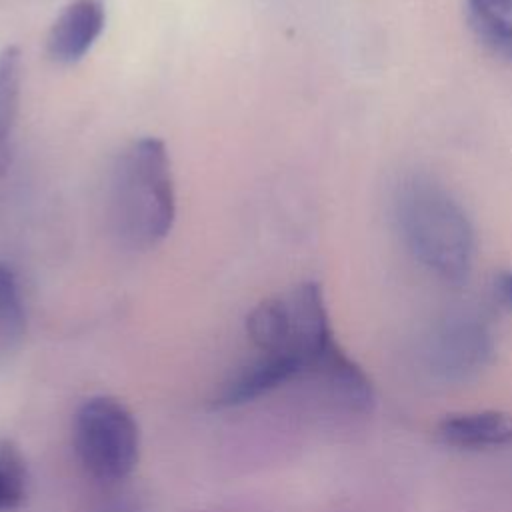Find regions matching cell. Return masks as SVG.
Instances as JSON below:
<instances>
[{
    "instance_id": "7c38bea8",
    "label": "cell",
    "mask_w": 512,
    "mask_h": 512,
    "mask_svg": "<svg viewBox=\"0 0 512 512\" xmlns=\"http://www.w3.org/2000/svg\"><path fill=\"white\" fill-rule=\"evenodd\" d=\"M26 466L14 444H0V512L16 510L26 498Z\"/></svg>"
},
{
    "instance_id": "277c9868",
    "label": "cell",
    "mask_w": 512,
    "mask_h": 512,
    "mask_svg": "<svg viewBox=\"0 0 512 512\" xmlns=\"http://www.w3.org/2000/svg\"><path fill=\"white\" fill-rule=\"evenodd\" d=\"M72 444L86 474L104 486H114L136 468L140 432L124 402L112 396H94L82 402L74 414Z\"/></svg>"
},
{
    "instance_id": "3957f363",
    "label": "cell",
    "mask_w": 512,
    "mask_h": 512,
    "mask_svg": "<svg viewBox=\"0 0 512 512\" xmlns=\"http://www.w3.org/2000/svg\"><path fill=\"white\" fill-rule=\"evenodd\" d=\"M246 330L260 354L294 358L308 374L336 346L316 282H302L282 296L260 302L250 312Z\"/></svg>"
},
{
    "instance_id": "4fadbf2b",
    "label": "cell",
    "mask_w": 512,
    "mask_h": 512,
    "mask_svg": "<svg viewBox=\"0 0 512 512\" xmlns=\"http://www.w3.org/2000/svg\"><path fill=\"white\" fill-rule=\"evenodd\" d=\"M90 512H150L138 498L132 496H112L94 506Z\"/></svg>"
},
{
    "instance_id": "8992f818",
    "label": "cell",
    "mask_w": 512,
    "mask_h": 512,
    "mask_svg": "<svg viewBox=\"0 0 512 512\" xmlns=\"http://www.w3.org/2000/svg\"><path fill=\"white\" fill-rule=\"evenodd\" d=\"M438 436L450 446L468 450L508 446L512 444V416L496 410L450 414L438 424Z\"/></svg>"
},
{
    "instance_id": "30bf717a",
    "label": "cell",
    "mask_w": 512,
    "mask_h": 512,
    "mask_svg": "<svg viewBox=\"0 0 512 512\" xmlns=\"http://www.w3.org/2000/svg\"><path fill=\"white\" fill-rule=\"evenodd\" d=\"M22 58L18 48L6 46L0 52V172L6 166V140L10 138L20 98Z\"/></svg>"
},
{
    "instance_id": "7a4b0ae2",
    "label": "cell",
    "mask_w": 512,
    "mask_h": 512,
    "mask_svg": "<svg viewBox=\"0 0 512 512\" xmlns=\"http://www.w3.org/2000/svg\"><path fill=\"white\" fill-rule=\"evenodd\" d=\"M108 216L122 244L148 250L160 244L176 216L170 158L162 140L130 142L116 158L108 182Z\"/></svg>"
},
{
    "instance_id": "8fae6325",
    "label": "cell",
    "mask_w": 512,
    "mask_h": 512,
    "mask_svg": "<svg viewBox=\"0 0 512 512\" xmlns=\"http://www.w3.org/2000/svg\"><path fill=\"white\" fill-rule=\"evenodd\" d=\"M26 318L12 270L0 262V352L14 348L24 334Z\"/></svg>"
},
{
    "instance_id": "6da1fadb",
    "label": "cell",
    "mask_w": 512,
    "mask_h": 512,
    "mask_svg": "<svg viewBox=\"0 0 512 512\" xmlns=\"http://www.w3.org/2000/svg\"><path fill=\"white\" fill-rule=\"evenodd\" d=\"M394 220L406 250L444 282H462L472 266L474 230L460 202L426 174H408L394 194Z\"/></svg>"
},
{
    "instance_id": "9c48e42d",
    "label": "cell",
    "mask_w": 512,
    "mask_h": 512,
    "mask_svg": "<svg viewBox=\"0 0 512 512\" xmlns=\"http://www.w3.org/2000/svg\"><path fill=\"white\" fill-rule=\"evenodd\" d=\"M476 36L498 56L512 60V0H466Z\"/></svg>"
},
{
    "instance_id": "5b68a950",
    "label": "cell",
    "mask_w": 512,
    "mask_h": 512,
    "mask_svg": "<svg viewBox=\"0 0 512 512\" xmlns=\"http://www.w3.org/2000/svg\"><path fill=\"white\" fill-rule=\"evenodd\" d=\"M106 22L104 0H72L54 20L48 32V54L60 64H74L82 60Z\"/></svg>"
},
{
    "instance_id": "ba28073f",
    "label": "cell",
    "mask_w": 512,
    "mask_h": 512,
    "mask_svg": "<svg viewBox=\"0 0 512 512\" xmlns=\"http://www.w3.org/2000/svg\"><path fill=\"white\" fill-rule=\"evenodd\" d=\"M492 342L486 326L476 318H458L438 334V354L452 370H474L490 354Z\"/></svg>"
},
{
    "instance_id": "52a82bcc",
    "label": "cell",
    "mask_w": 512,
    "mask_h": 512,
    "mask_svg": "<svg viewBox=\"0 0 512 512\" xmlns=\"http://www.w3.org/2000/svg\"><path fill=\"white\" fill-rule=\"evenodd\" d=\"M318 376L328 392L342 404H346L350 410L364 412L372 404V386L368 376L362 372L358 364H354L340 348L338 344L322 358V362L312 372Z\"/></svg>"
},
{
    "instance_id": "5bb4252c",
    "label": "cell",
    "mask_w": 512,
    "mask_h": 512,
    "mask_svg": "<svg viewBox=\"0 0 512 512\" xmlns=\"http://www.w3.org/2000/svg\"><path fill=\"white\" fill-rule=\"evenodd\" d=\"M492 296L504 310L512 312V270H502L492 280Z\"/></svg>"
}]
</instances>
